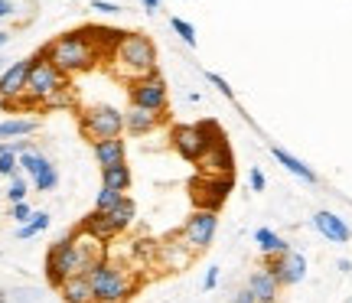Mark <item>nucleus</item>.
<instances>
[{"instance_id":"17","label":"nucleus","mask_w":352,"mask_h":303,"mask_svg":"<svg viewBox=\"0 0 352 303\" xmlns=\"http://www.w3.org/2000/svg\"><path fill=\"white\" fill-rule=\"evenodd\" d=\"M95 164H98L101 170L127 164V140L124 137H111V140H101V144H95Z\"/></svg>"},{"instance_id":"40","label":"nucleus","mask_w":352,"mask_h":303,"mask_svg":"<svg viewBox=\"0 0 352 303\" xmlns=\"http://www.w3.org/2000/svg\"><path fill=\"white\" fill-rule=\"evenodd\" d=\"M140 3H144V10H147V13H157V10H160V0H140Z\"/></svg>"},{"instance_id":"29","label":"nucleus","mask_w":352,"mask_h":303,"mask_svg":"<svg viewBox=\"0 0 352 303\" xmlns=\"http://www.w3.org/2000/svg\"><path fill=\"white\" fill-rule=\"evenodd\" d=\"M76 104V91H72V85H65L63 91H56L50 101H43V111H52V108H72Z\"/></svg>"},{"instance_id":"15","label":"nucleus","mask_w":352,"mask_h":303,"mask_svg":"<svg viewBox=\"0 0 352 303\" xmlns=\"http://www.w3.org/2000/svg\"><path fill=\"white\" fill-rule=\"evenodd\" d=\"M310 222H314L316 232H320L327 241H333V245H346V241H352V228L346 225L336 212H329V209H320Z\"/></svg>"},{"instance_id":"28","label":"nucleus","mask_w":352,"mask_h":303,"mask_svg":"<svg viewBox=\"0 0 352 303\" xmlns=\"http://www.w3.org/2000/svg\"><path fill=\"white\" fill-rule=\"evenodd\" d=\"M124 199V192H118V190H108V186H101V192L95 196V212H101V215H108L118 205V202Z\"/></svg>"},{"instance_id":"3","label":"nucleus","mask_w":352,"mask_h":303,"mask_svg":"<svg viewBox=\"0 0 352 303\" xmlns=\"http://www.w3.org/2000/svg\"><path fill=\"white\" fill-rule=\"evenodd\" d=\"M111 63L118 65V76L121 78L127 76V82L144 78L151 72H157V46L144 33H127L124 43L111 52Z\"/></svg>"},{"instance_id":"7","label":"nucleus","mask_w":352,"mask_h":303,"mask_svg":"<svg viewBox=\"0 0 352 303\" xmlns=\"http://www.w3.org/2000/svg\"><path fill=\"white\" fill-rule=\"evenodd\" d=\"M65 85H69V76H63L43 52H36V56H33V69H30V82H26V95L43 104V101H50L56 91H63Z\"/></svg>"},{"instance_id":"4","label":"nucleus","mask_w":352,"mask_h":303,"mask_svg":"<svg viewBox=\"0 0 352 303\" xmlns=\"http://www.w3.org/2000/svg\"><path fill=\"white\" fill-rule=\"evenodd\" d=\"M78 134L95 147L101 140H111L124 134V111H118L114 104H91L78 111Z\"/></svg>"},{"instance_id":"6","label":"nucleus","mask_w":352,"mask_h":303,"mask_svg":"<svg viewBox=\"0 0 352 303\" xmlns=\"http://www.w3.org/2000/svg\"><path fill=\"white\" fill-rule=\"evenodd\" d=\"M127 98H131V104L147 108L153 114L170 111V89H166V78L160 72H151V76L127 82Z\"/></svg>"},{"instance_id":"13","label":"nucleus","mask_w":352,"mask_h":303,"mask_svg":"<svg viewBox=\"0 0 352 303\" xmlns=\"http://www.w3.org/2000/svg\"><path fill=\"white\" fill-rule=\"evenodd\" d=\"M30 69H33V56L7 65V69L0 72V101H13V98H20V95H26Z\"/></svg>"},{"instance_id":"39","label":"nucleus","mask_w":352,"mask_h":303,"mask_svg":"<svg viewBox=\"0 0 352 303\" xmlns=\"http://www.w3.org/2000/svg\"><path fill=\"white\" fill-rule=\"evenodd\" d=\"M232 303H258V300H254V293L248 291V287H241V291L235 293V300H232Z\"/></svg>"},{"instance_id":"22","label":"nucleus","mask_w":352,"mask_h":303,"mask_svg":"<svg viewBox=\"0 0 352 303\" xmlns=\"http://www.w3.org/2000/svg\"><path fill=\"white\" fill-rule=\"evenodd\" d=\"M254 241H258V248H261L264 258H277V254H287L290 245L277 232H271V228H258L254 232Z\"/></svg>"},{"instance_id":"12","label":"nucleus","mask_w":352,"mask_h":303,"mask_svg":"<svg viewBox=\"0 0 352 303\" xmlns=\"http://www.w3.org/2000/svg\"><path fill=\"white\" fill-rule=\"evenodd\" d=\"M196 170H199V177H232V173H235V160H232L228 140L226 137L215 140L212 147L196 160Z\"/></svg>"},{"instance_id":"33","label":"nucleus","mask_w":352,"mask_h":303,"mask_svg":"<svg viewBox=\"0 0 352 303\" xmlns=\"http://www.w3.org/2000/svg\"><path fill=\"white\" fill-rule=\"evenodd\" d=\"M16 170H20V160L13 157V153H0V177H16Z\"/></svg>"},{"instance_id":"18","label":"nucleus","mask_w":352,"mask_h":303,"mask_svg":"<svg viewBox=\"0 0 352 303\" xmlns=\"http://www.w3.org/2000/svg\"><path fill=\"white\" fill-rule=\"evenodd\" d=\"M271 157H274V160H277L280 166H284L287 173H294L297 179H303V183H310V186H316V183H320V177H316L314 170H310V166L303 164L300 157H294L290 150H284V147H277V144H271Z\"/></svg>"},{"instance_id":"19","label":"nucleus","mask_w":352,"mask_h":303,"mask_svg":"<svg viewBox=\"0 0 352 303\" xmlns=\"http://www.w3.org/2000/svg\"><path fill=\"white\" fill-rule=\"evenodd\" d=\"M59 297H63V303H95V293H91L88 274H72L69 280H63Z\"/></svg>"},{"instance_id":"26","label":"nucleus","mask_w":352,"mask_h":303,"mask_svg":"<svg viewBox=\"0 0 352 303\" xmlns=\"http://www.w3.org/2000/svg\"><path fill=\"white\" fill-rule=\"evenodd\" d=\"M16 160H20V170H23V173H30L33 179H36L46 166H52L50 160H46V153H39V150H30V153H23V157H16Z\"/></svg>"},{"instance_id":"43","label":"nucleus","mask_w":352,"mask_h":303,"mask_svg":"<svg viewBox=\"0 0 352 303\" xmlns=\"http://www.w3.org/2000/svg\"><path fill=\"white\" fill-rule=\"evenodd\" d=\"M0 303H10V297H7V293L0 291Z\"/></svg>"},{"instance_id":"1","label":"nucleus","mask_w":352,"mask_h":303,"mask_svg":"<svg viewBox=\"0 0 352 303\" xmlns=\"http://www.w3.org/2000/svg\"><path fill=\"white\" fill-rule=\"evenodd\" d=\"M43 56L50 59L63 76H78V72H91L101 59V49L95 46V39L88 30H76V33H63V36H56L52 43L43 46Z\"/></svg>"},{"instance_id":"14","label":"nucleus","mask_w":352,"mask_h":303,"mask_svg":"<svg viewBox=\"0 0 352 303\" xmlns=\"http://www.w3.org/2000/svg\"><path fill=\"white\" fill-rule=\"evenodd\" d=\"M164 121H166V114H153V111H147V108H138V104H131L124 111L127 137H147V134H153Z\"/></svg>"},{"instance_id":"20","label":"nucleus","mask_w":352,"mask_h":303,"mask_svg":"<svg viewBox=\"0 0 352 303\" xmlns=\"http://www.w3.org/2000/svg\"><path fill=\"white\" fill-rule=\"evenodd\" d=\"M78 232H85V235H91V238L101 241V245H104V241H111L114 235H118V232L111 228V222H108V218H104L101 212H95V209H91V212H88L85 218H82V225H78Z\"/></svg>"},{"instance_id":"31","label":"nucleus","mask_w":352,"mask_h":303,"mask_svg":"<svg viewBox=\"0 0 352 303\" xmlns=\"http://www.w3.org/2000/svg\"><path fill=\"white\" fill-rule=\"evenodd\" d=\"M33 186H36L39 192L56 190V186H59V173H56V166H46V170H43L36 179H33Z\"/></svg>"},{"instance_id":"25","label":"nucleus","mask_w":352,"mask_h":303,"mask_svg":"<svg viewBox=\"0 0 352 303\" xmlns=\"http://www.w3.org/2000/svg\"><path fill=\"white\" fill-rule=\"evenodd\" d=\"M101 186L118 190V192H127L131 190V166L121 164V166H108V170H101Z\"/></svg>"},{"instance_id":"42","label":"nucleus","mask_w":352,"mask_h":303,"mask_svg":"<svg viewBox=\"0 0 352 303\" xmlns=\"http://www.w3.org/2000/svg\"><path fill=\"white\" fill-rule=\"evenodd\" d=\"M7 43H10V33H3V30H0V49H3Z\"/></svg>"},{"instance_id":"9","label":"nucleus","mask_w":352,"mask_h":303,"mask_svg":"<svg viewBox=\"0 0 352 303\" xmlns=\"http://www.w3.org/2000/svg\"><path fill=\"white\" fill-rule=\"evenodd\" d=\"M215 232H219V212H206V209H196V212L186 218V225L179 228V238L189 251H206L212 245Z\"/></svg>"},{"instance_id":"8","label":"nucleus","mask_w":352,"mask_h":303,"mask_svg":"<svg viewBox=\"0 0 352 303\" xmlns=\"http://www.w3.org/2000/svg\"><path fill=\"white\" fill-rule=\"evenodd\" d=\"M78 274V254H76V238H59L50 245L46 251V284L50 287H63V280Z\"/></svg>"},{"instance_id":"37","label":"nucleus","mask_w":352,"mask_h":303,"mask_svg":"<svg viewBox=\"0 0 352 303\" xmlns=\"http://www.w3.org/2000/svg\"><path fill=\"white\" fill-rule=\"evenodd\" d=\"M248 183H252V190H254V192H264V173L258 170V166H254L252 173H248Z\"/></svg>"},{"instance_id":"21","label":"nucleus","mask_w":352,"mask_h":303,"mask_svg":"<svg viewBox=\"0 0 352 303\" xmlns=\"http://www.w3.org/2000/svg\"><path fill=\"white\" fill-rule=\"evenodd\" d=\"M104 218H108V222H111V228L118 232V235H121L124 228L134 225V218H138V205H134V199H127V196H124V199L118 202V205H114V209L104 215Z\"/></svg>"},{"instance_id":"30","label":"nucleus","mask_w":352,"mask_h":303,"mask_svg":"<svg viewBox=\"0 0 352 303\" xmlns=\"http://www.w3.org/2000/svg\"><path fill=\"white\" fill-rule=\"evenodd\" d=\"M170 26H173L176 36L183 39L186 46H196V26L189 23V20H183V16H170Z\"/></svg>"},{"instance_id":"10","label":"nucleus","mask_w":352,"mask_h":303,"mask_svg":"<svg viewBox=\"0 0 352 303\" xmlns=\"http://www.w3.org/2000/svg\"><path fill=\"white\" fill-rule=\"evenodd\" d=\"M228 192H232V177H196L189 183V196L196 202V209H206V212H219L226 205Z\"/></svg>"},{"instance_id":"5","label":"nucleus","mask_w":352,"mask_h":303,"mask_svg":"<svg viewBox=\"0 0 352 303\" xmlns=\"http://www.w3.org/2000/svg\"><path fill=\"white\" fill-rule=\"evenodd\" d=\"M222 127L215 124V121H202V124H176L170 131V144H173V150L189 160V164H196L202 153L212 147L215 140H222Z\"/></svg>"},{"instance_id":"32","label":"nucleus","mask_w":352,"mask_h":303,"mask_svg":"<svg viewBox=\"0 0 352 303\" xmlns=\"http://www.w3.org/2000/svg\"><path fill=\"white\" fill-rule=\"evenodd\" d=\"M26 190H30V186H26V179L20 177V173H16V177L10 179V190H7V199H10L13 205H16V202H23V199H26Z\"/></svg>"},{"instance_id":"35","label":"nucleus","mask_w":352,"mask_h":303,"mask_svg":"<svg viewBox=\"0 0 352 303\" xmlns=\"http://www.w3.org/2000/svg\"><path fill=\"white\" fill-rule=\"evenodd\" d=\"M30 215H33V209H30L26 202H16V205L10 209V218H16L20 225H26V222H30Z\"/></svg>"},{"instance_id":"36","label":"nucleus","mask_w":352,"mask_h":303,"mask_svg":"<svg viewBox=\"0 0 352 303\" xmlns=\"http://www.w3.org/2000/svg\"><path fill=\"white\" fill-rule=\"evenodd\" d=\"M91 10H98V13H121V7H118V3H108V0H91Z\"/></svg>"},{"instance_id":"11","label":"nucleus","mask_w":352,"mask_h":303,"mask_svg":"<svg viewBox=\"0 0 352 303\" xmlns=\"http://www.w3.org/2000/svg\"><path fill=\"white\" fill-rule=\"evenodd\" d=\"M261 267L274 274L280 287H294V284H300L307 278V258L300 251H294V248L287 254H277V258H264Z\"/></svg>"},{"instance_id":"24","label":"nucleus","mask_w":352,"mask_h":303,"mask_svg":"<svg viewBox=\"0 0 352 303\" xmlns=\"http://www.w3.org/2000/svg\"><path fill=\"white\" fill-rule=\"evenodd\" d=\"M39 131L36 117H10V121H0V140L3 137H30Z\"/></svg>"},{"instance_id":"34","label":"nucleus","mask_w":352,"mask_h":303,"mask_svg":"<svg viewBox=\"0 0 352 303\" xmlns=\"http://www.w3.org/2000/svg\"><path fill=\"white\" fill-rule=\"evenodd\" d=\"M206 78H209V82H212L215 89L222 91V95H226V98H235V91H232V85H228L226 78L219 76V72H206Z\"/></svg>"},{"instance_id":"27","label":"nucleus","mask_w":352,"mask_h":303,"mask_svg":"<svg viewBox=\"0 0 352 303\" xmlns=\"http://www.w3.org/2000/svg\"><path fill=\"white\" fill-rule=\"evenodd\" d=\"M43 228H50V212H33L26 225L16 228V238H33V235H39Z\"/></svg>"},{"instance_id":"2","label":"nucleus","mask_w":352,"mask_h":303,"mask_svg":"<svg viewBox=\"0 0 352 303\" xmlns=\"http://www.w3.org/2000/svg\"><path fill=\"white\" fill-rule=\"evenodd\" d=\"M88 284H91L95 303H127L140 291V278H134V271L114 265L108 258L88 271Z\"/></svg>"},{"instance_id":"16","label":"nucleus","mask_w":352,"mask_h":303,"mask_svg":"<svg viewBox=\"0 0 352 303\" xmlns=\"http://www.w3.org/2000/svg\"><path fill=\"white\" fill-rule=\"evenodd\" d=\"M245 287L254 293V300L258 303H277V297H280V284H277L274 274H271V271H264V267L252 271V278H248Z\"/></svg>"},{"instance_id":"23","label":"nucleus","mask_w":352,"mask_h":303,"mask_svg":"<svg viewBox=\"0 0 352 303\" xmlns=\"http://www.w3.org/2000/svg\"><path fill=\"white\" fill-rule=\"evenodd\" d=\"M91 33V39H95V46L101 49V56H111L121 43H124V30H108V26H95V30H88Z\"/></svg>"},{"instance_id":"41","label":"nucleus","mask_w":352,"mask_h":303,"mask_svg":"<svg viewBox=\"0 0 352 303\" xmlns=\"http://www.w3.org/2000/svg\"><path fill=\"white\" fill-rule=\"evenodd\" d=\"M13 13V3L10 0H0V20H3V16H10Z\"/></svg>"},{"instance_id":"38","label":"nucleus","mask_w":352,"mask_h":303,"mask_svg":"<svg viewBox=\"0 0 352 303\" xmlns=\"http://www.w3.org/2000/svg\"><path fill=\"white\" fill-rule=\"evenodd\" d=\"M215 284H219V267H209V274H206V280H202V287H206V291H212Z\"/></svg>"}]
</instances>
